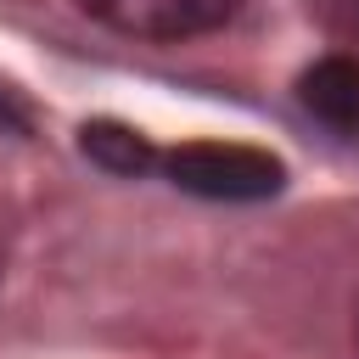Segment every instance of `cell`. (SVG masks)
<instances>
[{"instance_id":"cell-3","label":"cell","mask_w":359,"mask_h":359,"mask_svg":"<svg viewBox=\"0 0 359 359\" xmlns=\"http://www.w3.org/2000/svg\"><path fill=\"white\" fill-rule=\"evenodd\" d=\"M297 101L320 123L359 135V56H320L297 73Z\"/></svg>"},{"instance_id":"cell-4","label":"cell","mask_w":359,"mask_h":359,"mask_svg":"<svg viewBox=\"0 0 359 359\" xmlns=\"http://www.w3.org/2000/svg\"><path fill=\"white\" fill-rule=\"evenodd\" d=\"M79 151H84L95 168L118 174V180H140L146 168L163 163V151H157L140 129H129V123H118V118H90V123L79 129Z\"/></svg>"},{"instance_id":"cell-5","label":"cell","mask_w":359,"mask_h":359,"mask_svg":"<svg viewBox=\"0 0 359 359\" xmlns=\"http://www.w3.org/2000/svg\"><path fill=\"white\" fill-rule=\"evenodd\" d=\"M0 129H6V135H28V129H34L28 107H22V101H17L6 84H0Z\"/></svg>"},{"instance_id":"cell-1","label":"cell","mask_w":359,"mask_h":359,"mask_svg":"<svg viewBox=\"0 0 359 359\" xmlns=\"http://www.w3.org/2000/svg\"><path fill=\"white\" fill-rule=\"evenodd\" d=\"M157 168L168 174L174 191H191L208 202H264L286 185L280 157L241 146V140H185V146L163 151Z\"/></svg>"},{"instance_id":"cell-2","label":"cell","mask_w":359,"mask_h":359,"mask_svg":"<svg viewBox=\"0 0 359 359\" xmlns=\"http://www.w3.org/2000/svg\"><path fill=\"white\" fill-rule=\"evenodd\" d=\"M95 22H107L112 34H129V39H196V34H213L224 28L241 0H79Z\"/></svg>"}]
</instances>
